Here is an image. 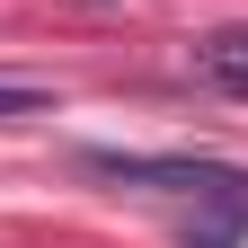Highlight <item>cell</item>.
Wrapping results in <instances>:
<instances>
[{"mask_svg": "<svg viewBox=\"0 0 248 248\" xmlns=\"http://www.w3.org/2000/svg\"><path fill=\"white\" fill-rule=\"evenodd\" d=\"M89 169L115 177V186H151V195H248L239 169H213V160H142V151H89Z\"/></svg>", "mask_w": 248, "mask_h": 248, "instance_id": "1", "label": "cell"}, {"mask_svg": "<svg viewBox=\"0 0 248 248\" xmlns=\"http://www.w3.org/2000/svg\"><path fill=\"white\" fill-rule=\"evenodd\" d=\"M195 71L213 89H231V98H248V27H213V36H195Z\"/></svg>", "mask_w": 248, "mask_h": 248, "instance_id": "2", "label": "cell"}, {"mask_svg": "<svg viewBox=\"0 0 248 248\" xmlns=\"http://www.w3.org/2000/svg\"><path fill=\"white\" fill-rule=\"evenodd\" d=\"M36 107H53L45 80H0V124H9V115H36Z\"/></svg>", "mask_w": 248, "mask_h": 248, "instance_id": "3", "label": "cell"}]
</instances>
